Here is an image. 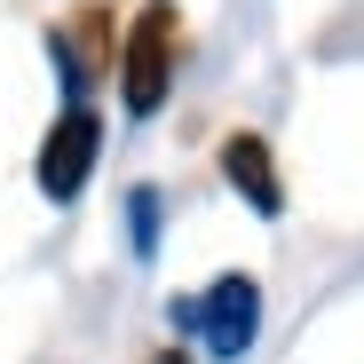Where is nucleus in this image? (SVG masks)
<instances>
[{
    "instance_id": "f257e3e1",
    "label": "nucleus",
    "mask_w": 364,
    "mask_h": 364,
    "mask_svg": "<svg viewBox=\"0 0 364 364\" xmlns=\"http://www.w3.org/2000/svg\"><path fill=\"white\" fill-rule=\"evenodd\" d=\"M182 325L206 341V356H214V364H237V356L262 341V285L230 269V277H214L206 293L182 301Z\"/></svg>"
},
{
    "instance_id": "39448f33",
    "label": "nucleus",
    "mask_w": 364,
    "mask_h": 364,
    "mask_svg": "<svg viewBox=\"0 0 364 364\" xmlns=\"http://www.w3.org/2000/svg\"><path fill=\"white\" fill-rule=\"evenodd\" d=\"M166 364H182V356H166Z\"/></svg>"
},
{
    "instance_id": "7ed1b4c3",
    "label": "nucleus",
    "mask_w": 364,
    "mask_h": 364,
    "mask_svg": "<svg viewBox=\"0 0 364 364\" xmlns=\"http://www.w3.org/2000/svg\"><path fill=\"white\" fill-rule=\"evenodd\" d=\"M95 151H103V119H95L87 103H72V111L48 127V143H40V191H48L55 206H72V198L87 191V174H95Z\"/></svg>"
},
{
    "instance_id": "20e7f679",
    "label": "nucleus",
    "mask_w": 364,
    "mask_h": 364,
    "mask_svg": "<svg viewBox=\"0 0 364 364\" xmlns=\"http://www.w3.org/2000/svg\"><path fill=\"white\" fill-rule=\"evenodd\" d=\"M222 174L237 182V198H246L262 222H277V214H285V191H277V159H269V143H262V135H230V143H222Z\"/></svg>"
},
{
    "instance_id": "f03ea898",
    "label": "nucleus",
    "mask_w": 364,
    "mask_h": 364,
    "mask_svg": "<svg viewBox=\"0 0 364 364\" xmlns=\"http://www.w3.org/2000/svg\"><path fill=\"white\" fill-rule=\"evenodd\" d=\"M174 87V0H143L127 24V55H119V95L135 119H151Z\"/></svg>"
}]
</instances>
